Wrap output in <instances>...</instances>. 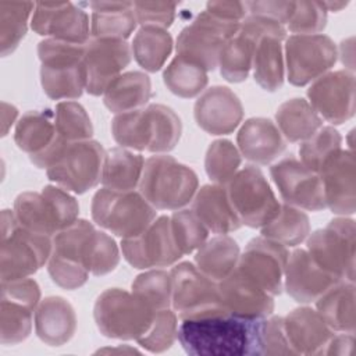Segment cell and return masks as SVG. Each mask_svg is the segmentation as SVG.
<instances>
[{
	"label": "cell",
	"mask_w": 356,
	"mask_h": 356,
	"mask_svg": "<svg viewBox=\"0 0 356 356\" xmlns=\"http://www.w3.org/2000/svg\"><path fill=\"white\" fill-rule=\"evenodd\" d=\"M260 320L241 318L225 312L184 318L177 338L189 355H259Z\"/></svg>",
	"instance_id": "obj_1"
},
{
	"label": "cell",
	"mask_w": 356,
	"mask_h": 356,
	"mask_svg": "<svg viewBox=\"0 0 356 356\" xmlns=\"http://www.w3.org/2000/svg\"><path fill=\"white\" fill-rule=\"evenodd\" d=\"M111 134L121 147L161 154L178 145L182 122L171 107L153 103L115 114L111 121Z\"/></svg>",
	"instance_id": "obj_2"
},
{
	"label": "cell",
	"mask_w": 356,
	"mask_h": 356,
	"mask_svg": "<svg viewBox=\"0 0 356 356\" xmlns=\"http://www.w3.org/2000/svg\"><path fill=\"white\" fill-rule=\"evenodd\" d=\"M139 192L156 210H179L192 202L199 189L196 172L168 154L145 160Z\"/></svg>",
	"instance_id": "obj_3"
},
{
	"label": "cell",
	"mask_w": 356,
	"mask_h": 356,
	"mask_svg": "<svg viewBox=\"0 0 356 356\" xmlns=\"http://www.w3.org/2000/svg\"><path fill=\"white\" fill-rule=\"evenodd\" d=\"M0 245V278L7 282L28 278L47 264L53 236L21 227L14 211L6 209L1 213Z\"/></svg>",
	"instance_id": "obj_4"
},
{
	"label": "cell",
	"mask_w": 356,
	"mask_h": 356,
	"mask_svg": "<svg viewBox=\"0 0 356 356\" xmlns=\"http://www.w3.org/2000/svg\"><path fill=\"white\" fill-rule=\"evenodd\" d=\"M85 44L44 39L38 44L40 83L54 100H74L86 90Z\"/></svg>",
	"instance_id": "obj_5"
},
{
	"label": "cell",
	"mask_w": 356,
	"mask_h": 356,
	"mask_svg": "<svg viewBox=\"0 0 356 356\" xmlns=\"http://www.w3.org/2000/svg\"><path fill=\"white\" fill-rule=\"evenodd\" d=\"M90 213L99 227L121 239L142 234L157 217L156 209L139 191H115L104 186L93 195Z\"/></svg>",
	"instance_id": "obj_6"
},
{
	"label": "cell",
	"mask_w": 356,
	"mask_h": 356,
	"mask_svg": "<svg viewBox=\"0 0 356 356\" xmlns=\"http://www.w3.org/2000/svg\"><path fill=\"white\" fill-rule=\"evenodd\" d=\"M95 232L92 222L78 218L53 236L47 271L63 289H78L88 281Z\"/></svg>",
	"instance_id": "obj_7"
},
{
	"label": "cell",
	"mask_w": 356,
	"mask_h": 356,
	"mask_svg": "<svg viewBox=\"0 0 356 356\" xmlns=\"http://www.w3.org/2000/svg\"><path fill=\"white\" fill-rule=\"evenodd\" d=\"M154 310L132 292L121 288L103 291L93 306V318L99 331L113 339H138L149 328Z\"/></svg>",
	"instance_id": "obj_8"
},
{
	"label": "cell",
	"mask_w": 356,
	"mask_h": 356,
	"mask_svg": "<svg viewBox=\"0 0 356 356\" xmlns=\"http://www.w3.org/2000/svg\"><path fill=\"white\" fill-rule=\"evenodd\" d=\"M106 152L93 139L67 142L46 168L47 178L74 193H85L102 182Z\"/></svg>",
	"instance_id": "obj_9"
},
{
	"label": "cell",
	"mask_w": 356,
	"mask_h": 356,
	"mask_svg": "<svg viewBox=\"0 0 356 356\" xmlns=\"http://www.w3.org/2000/svg\"><path fill=\"white\" fill-rule=\"evenodd\" d=\"M355 221L339 216L309 234L306 250L324 271L339 280L355 281Z\"/></svg>",
	"instance_id": "obj_10"
},
{
	"label": "cell",
	"mask_w": 356,
	"mask_h": 356,
	"mask_svg": "<svg viewBox=\"0 0 356 356\" xmlns=\"http://www.w3.org/2000/svg\"><path fill=\"white\" fill-rule=\"evenodd\" d=\"M225 186L242 225L261 228L273 221L281 209L267 178L254 165L238 170Z\"/></svg>",
	"instance_id": "obj_11"
},
{
	"label": "cell",
	"mask_w": 356,
	"mask_h": 356,
	"mask_svg": "<svg viewBox=\"0 0 356 356\" xmlns=\"http://www.w3.org/2000/svg\"><path fill=\"white\" fill-rule=\"evenodd\" d=\"M14 216L18 224L32 232L54 236L67 228L74 217L71 197L56 185L42 192H22L15 197Z\"/></svg>",
	"instance_id": "obj_12"
},
{
	"label": "cell",
	"mask_w": 356,
	"mask_h": 356,
	"mask_svg": "<svg viewBox=\"0 0 356 356\" xmlns=\"http://www.w3.org/2000/svg\"><path fill=\"white\" fill-rule=\"evenodd\" d=\"M241 22L220 19L206 10L196 15L192 24L186 25L177 38V56L213 71L218 67V57L224 43L232 38Z\"/></svg>",
	"instance_id": "obj_13"
},
{
	"label": "cell",
	"mask_w": 356,
	"mask_h": 356,
	"mask_svg": "<svg viewBox=\"0 0 356 356\" xmlns=\"http://www.w3.org/2000/svg\"><path fill=\"white\" fill-rule=\"evenodd\" d=\"M170 274L172 280L171 306L179 320L224 312L220 303L218 282L202 273L195 263H177Z\"/></svg>",
	"instance_id": "obj_14"
},
{
	"label": "cell",
	"mask_w": 356,
	"mask_h": 356,
	"mask_svg": "<svg viewBox=\"0 0 356 356\" xmlns=\"http://www.w3.org/2000/svg\"><path fill=\"white\" fill-rule=\"evenodd\" d=\"M39 302L40 288L35 280L28 277L1 282L0 342L3 345H15L29 337Z\"/></svg>",
	"instance_id": "obj_15"
},
{
	"label": "cell",
	"mask_w": 356,
	"mask_h": 356,
	"mask_svg": "<svg viewBox=\"0 0 356 356\" xmlns=\"http://www.w3.org/2000/svg\"><path fill=\"white\" fill-rule=\"evenodd\" d=\"M337 57V46L327 35H291L285 40L286 78L295 86H305L328 72Z\"/></svg>",
	"instance_id": "obj_16"
},
{
	"label": "cell",
	"mask_w": 356,
	"mask_h": 356,
	"mask_svg": "<svg viewBox=\"0 0 356 356\" xmlns=\"http://www.w3.org/2000/svg\"><path fill=\"white\" fill-rule=\"evenodd\" d=\"M124 259L139 270L175 264L184 254L175 245L168 216L156 217L139 235L121 241Z\"/></svg>",
	"instance_id": "obj_17"
},
{
	"label": "cell",
	"mask_w": 356,
	"mask_h": 356,
	"mask_svg": "<svg viewBox=\"0 0 356 356\" xmlns=\"http://www.w3.org/2000/svg\"><path fill=\"white\" fill-rule=\"evenodd\" d=\"M288 256L286 246L264 236H257L248 242L243 253L239 254L235 268L270 295L277 296L284 289Z\"/></svg>",
	"instance_id": "obj_18"
},
{
	"label": "cell",
	"mask_w": 356,
	"mask_h": 356,
	"mask_svg": "<svg viewBox=\"0 0 356 356\" xmlns=\"http://www.w3.org/2000/svg\"><path fill=\"white\" fill-rule=\"evenodd\" d=\"M270 175L286 204L309 211L325 209L320 175L309 170L293 154H289L270 167Z\"/></svg>",
	"instance_id": "obj_19"
},
{
	"label": "cell",
	"mask_w": 356,
	"mask_h": 356,
	"mask_svg": "<svg viewBox=\"0 0 356 356\" xmlns=\"http://www.w3.org/2000/svg\"><path fill=\"white\" fill-rule=\"evenodd\" d=\"M14 140L38 168H47L67 143L57 134L54 111L49 108L26 111L15 125Z\"/></svg>",
	"instance_id": "obj_20"
},
{
	"label": "cell",
	"mask_w": 356,
	"mask_h": 356,
	"mask_svg": "<svg viewBox=\"0 0 356 356\" xmlns=\"http://www.w3.org/2000/svg\"><path fill=\"white\" fill-rule=\"evenodd\" d=\"M31 28L50 39L86 44L90 40L89 15L71 1H39L31 18Z\"/></svg>",
	"instance_id": "obj_21"
},
{
	"label": "cell",
	"mask_w": 356,
	"mask_h": 356,
	"mask_svg": "<svg viewBox=\"0 0 356 356\" xmlns=\"http://www.w3.org/2000/svg\"><path fill=\"white\" fill-rule=\"evenodd\" d=\"M307 102L320 117L341 125L355 115V75L352 71H328L309 86Z\"/></svg>",
	"instance_id": "obj_22"
},
{
	"label": "cell",
	"mask_w": 356,
	"mask_h": 356,
	"mask_svg": "<svg viewBox=\"0 0 356 356\" xmlns=\"http://www.w3.org/2000/svg\"><path fill=\"white\" fill-rule=\"evenodd\" d=\"M129 61L131 47L125 40L90 38L85 44L83 56L86 92L92 96L103 95Z\"/></svg>",
	"instance_id": "obj_23"
},
{
	"label": "cell",
	"mask_w": 356,
	"mask_h": 356,
	"mask_svg": "<svg viewBox=\"0 0 356 356\" xmlns=\"http://www.w3.org/2000/svg\"><path fill=\"white\" fill-rule=\"evenodd\" d=\"M218 293L224 312L235 317L259 320L273 314V295L236 268L218 282Z\"/></svg>",
	"instance_id": "obj_24"
},
{
	"label": "cell",
	"mask_w": 356,
	"mask_h": 356,
	"mask_svg": "<svg viewBox=\"0 0 356 356\" xmlns=\"http://www.w3.org/2000/svg\"><path fill=\"white\" fill-rule=\"evenodd\" d=\"M196 124L210 135L234 132L243 118L239 97L227 86L216 85L202 92L193 106Z\"/></svg>",
	"instance_id": "obj_25"
},
{
	"label": "cell",
	"mask_w": 356,
	"mask_h": 356,
	"mask_svg": "<svg viewBox=\"0 0 356 356\" xmlns=\"http://www.w3.org/2000/svg\"><path fill=\"white\" fill-rule=\"evenodd\" d=\"M325 207L337 216H352L356 210L355 157L352 150L341 149L321 167Z\"/></svg>",
	"instance_id": "obj_26"
},
{
	"label": "cell",
	"mask_w": 356,
	"mask_h": 356,
	"mask_svg": "<svg viewBox=\"0 0 356 356\" xmlns=\"http://www.w3.org/2000/svg\"><path fill=\"white\" fill-rule=\"evenodd\" d=\"M339 278L324 271L306 249H295L289 256L284 273V289L298 303L316 302Z\"/></svg>",
	"instance_id": "obj_27"
},
{
	"label": "cell",
	"mask_w": 356,
	"mask_h": 356,
	"mask_svg": "<svg viewBox=\"0 0 356 356\" xmlns=\"http://www.w3.org/2000/svg\"><path fill=\"white\" fill-rule=\"evenodd\" d=\"M284 328L293 355H324L334 331L317 310L303 306L284 317Z\"/></svg>",
	"instance_id": "obj_28"
},
{
	"label": "cell",
	"mask_w": 356,
	"mask_h": 356,
	"mask_svg": "<svg viewBox=\"0 0 356 356\" xmlns=\"http://www.w3.org/2000/svg\"><path fill=\"white\" fill-rule=\"evenodd\" d=\"M236 145L241 156L261 165L278 159L286 147L278 127L263 117H253L242 124L236 134Z\"/></svg>",
	"instance_id": "obj_29"
},
{
	"label": "cell",
	"mask_w": 356,
	"mask_h": 356,
	"mask_svg": "<svg viewBox=\"0 0 356 356\" xmlns=\"http://www.w3.org/2000/svg\"><path fill=\"white\" fill-rule=\"evenodd\" d=\"M192 210L213 234H229L242 227L231 204L225 185H203L192 199Z\"/></svg>",
	"instance_id": "obj_30"
},
{
	"label": "cell",
	"mask_w": 356,
	"mask_h": 356,
	"mask_svg": "<svg viewBox=\"0 0 356 356\" xmlns=\"http://www.w3.org/2000/svg\"><path fill=\"white\" fill-rule=\"evenodd\" d=\"M76 314L72 305L63 296H47L35 312L38 338L49 346H63L75 334Z\"/></svg>",
	"instance_id": "obj_31"
},
{
	"label": "cell",
	"mask_w": 356,
	"mask_h": 356,
	"mask_svg": "<svg viewBox=\"0 0 356 356\" xmlns=\"http://www.w3.org/2000/svg\"><path fill=\"white\" fill-rule=\"evenodd\" d=\"M90 35L96 39L125 40L136 28L134 1H92Z\"/></svg>",
	"instance_id": "obj_32"
},
{
	"label": "cell",
	"mask_w": 356,
	"mask_h": 356,
	"mask_svg": "<svg viewBox=\"0 0 356 356\" xmlns=\"http://www.w3.org/2000/svg\"><path fill=\"white\" fill-rule=\"evenodd\" d=\"M246 35V33H245ZM249 36V35H248ZM254 49L252 70L254 81L267 92L281 89L284 83V54L281 42L285 36L275 33H263L254 36Z\"/></svg>",
	"instance_id": "obj_33"
},
{
	"label": "cell",
	"mask_w": 356,
	"mask_h": 356,
	"mask_svg": "<svg viewBox=\"0 0 356 356\" xmlns=\"http://www.w3.org/2000/svg\"><path fill=\"white\" fill-rule=\"evenodd\" d=\"M316 310L332 331L355 334V281L335 282L316 300Z\"/></svg>",
	"instance_id": "obj_34"
},
{
	"label": "cell",
	"mask_w": 356,
	"mask_h": 356,
	"mask_svg": "<svg viewBox=\"0 0 356 356\" xmlns=\"http://www.w3.org/2000/svg\"><path fill=\"white\" fill-rule=\"evenodd\" d=\"M152 97V82L142 71L118 75L103 93L104 106L114 114L142 108Z\"/></svg>",
	"instance_id": "obj_35"
},
{
	"label": "cell",
	"mask_w": 356,
	"mask_h": 356,
	"mask_svg": "<svg viewBox=\"0 0 356 356\" xmlns=\"http://www.w3.org/2000/svg\"><path fill=\"white\" fill-rule=\"evenodd\" d=\"M239 254L236 241L227 234H220L207 239L196 250L195 264L207 277L220 282L235 270Z\"/></svg>",
	"instance_id": "obj_36"
},
{
	"label": "cell",
	"mask_w": 356,
	"mask_h": 356,
	"mask_svg": "<svg viewBox=\"0 0 356 356\" xmlns=\"http://www.w3.org/2000/svg\"><path fill=\"white\" fill-rule=\"evenodd\" d=\"M275 121L284 139L295 143L310 138L323 127V118L302 97H293L284 102L275 113Z\"/></svg>",
	"instance_id": "obj_37"
},
{
	"label": "cell",
	"mask_w": 356,
	"mask_h": 356,
	"mask_svg": "<svg viewBox=\"0 0 356 356\" xmlns=\"http://www.w3.org/2000/svg\"><path fill=\"white\" fill-rule=\"evenodd\" d=\"M145 159L125 147H113L106 152L102 171L104 188L115 191H134L140 181Z\"/></svg>",
	"instance_id": "obj_38"
},
{
	"label": "cell",
	"mask_w": 356,
	"mask_h": 356,
	"mask_svg": "<svg viewBox=\"0 0 356 356\" xmlns=\"http://www.w3.org/2000/svg\"><path fill=\"white\" fill-rule=\"evenodd\" d=\"M131 51L145 71L157 72L172 51V36L160 26H140L132 39Z\"/></svg>",
	"instance_id": "obj_39"
},
{
	"label": "cell",
	"mask_w": 356,
	"mask_h": 356,
	"mask_svg": "<svg viewBox=\"0 0 356 356\" xmlns=\"http://www.w3.org/2000/svg\"><path fill=\"white\" fill-rule=\"evenodd\" d=\"M310 234L309 216L291 204H281V209L275 218L267 225L261 227V236L278 242L284 246H298Z\"/></svg>",
	"instance_id": "obj_40"
},
{
	"label": "cell",
	"mask_w": 356,
	"mask_h": 356,
	"mask_svg": "<svg viewBox=\"0 0 356 356\" xmlns=\"http://www.w3.org/2000/svg\"><path fill=\"white\" fill-rule=\"evenodd\" d=\"M253 49L254 39L238 29V32L224 43L220 51L218 67L221 76L234 83L245 81L252 70Z\"/></svg>",
	"instance_id": "obj_41"
},
{
	"label": "cell",
	"mask_w": 356,
	"mask_h": 356,
	"mask_svg": "<svg viewBox=\"0 0 356 356\" xmlns=\"http://www.w3.org/2000/svg\"><path fill=\"white\" fill-rule=\"evenodd\" d=\"M35 4L32 1H0V47L3 57L11 54L24 39Z\"/></svg>",
	"instance_id": "obj_42"
},
{
	"label": "cell",
	"mask_w": 356,
	"mask_h": 356,
	"mask_svg": "<svg viewBox=\"0 0 356 356\" xmlns=\"http://www.w3.org/2000/svg\"><path fill=\"white\" fill-rule=\"evenodd\" d=\"M163 81L174 95L184 99H191L204 90L209 78L207 71H204L202 67L175 56L165 67Z\"/></svg>",
	"instance_id": "obj_43"
},
{
	"label": "cell",
	"mask_w": 356,
	"mask_h": 356,
	"mask_svg": "<svg viewBox=\"0 0 356 356\" xmlns=\"http://www.w3.org/2000/svg\"><path fill=\"white\" fill-rule=\"evenodd\" d=\"M132 293L152 310L168 309L172 298L171 274L164 270H147L132 282Z\"/></svg>",
	"instance_id": "obj_44"
},
{
	"label": "cell",
	"mask_w": 356,
	"mask_h": 356,
	"mask_svg": "<svg viewBox=\"0 0 356 356\" xmlns=\"http://www.w3.org/2000/svg\"><path fill=\"white\" fill-rule=\"evenodd\" d=\"M242 156L238 147L228 139H217L210 143L204 157L207 177L220 185H227L238 172Z\"/></svg>",
	"instance_id": "obj_45"
},
{
	"label": "cell",
	"mask_w": 356,
	"mask_h": 356,
	"mask_svg": "<svg viewBox=\"0 0 356 356\" xmlns=\"http://www.w3.org/2000/svg\"><path fill=\"white\" fill-rule=\"evenodd\" d=\"M342 136L334 127H321L299 147L300 161L312 171L320 172L324 163L342 147Z\"/></svg>",
	"instance_id": "obj_46"
},
{
	"label": "cell",
	"mask_w": 356,
	"mask_h": 356,
	"mask_svg": "<svg viewBox=\"0 0 356 356\" xmlns=\"http://www.w3.org/2000/svg\"><path fill=\"white\" fill-rule=\"evenodd\" d=\"M57 134L67 142L92 139L93 125L86 110L78 102H58L54 108Z\"/></svg>",
	"instance_id": "obj_47"
},
{
	"label": "cell",
	"mask_w": 356,
	"mask_h": 356,
	"mask_svg": "<svg viewBox=\"0 0 356 356\" xmlns=\"http://www.w3.org/2000/svg\"><path fill=\"white\" fill-rule=\"evenodd\" d=\"M171 232L182 254L196 252L209 238V229L192 209H179L172 213Z\"/></svg>",
	"instance_id": "obj_48"
},
{
	"label": "cell",
	"mask_w": 356,
	"mask_h": 356,
	"mask_svg": "<svg viewBox=\"0 0 356 356\" xmlns=\"http://www.w3.org/2000/svg\"><path fill=\"white\" fill-rule=\"evenodd\" d=\"M178 337V316L174 310H156L146 332L136 342L152 353H161L170 349Z\"/></svg>",
	"instance_id": "obj_49"
},
{
	"label": "cell",
	"mask_w": 356,
	"mask_h": 356,
	"mask_svg": "<svg viewBox=\"0 0 356 356\" xmlns=\"http://www.w3.org/2000/svg\"><path fill=\"white\" fill-rule=\"evenodd\" d=\"M286 25L293 35L320 33L327 25V10L323 1H295L293 13Z\"/></svg>",
	"instance_id": "obj_50"
},
{
	"label": "cell",
	"mask_w": 356,
	"mask_h": 356,
	"mask_svg": "<svg viewBox=\"0 0 356 356\" xmlns=\"http://www.w3.org/2000/svg\"><path fill=\"white\" fill-rule=\"evenodd\" d=\"M259 355H293L284 328V317L268 316L259 324Z\"/></svg>",
	"instance_id": "obj_51"
},
{
	"label": "cell",
	"mask_w": 356,
	"mask_h": 356,
	"mask_svg": "<svg viewBox=\"0 0 356 356\" xmlns=\"http://www.w3.org/2000/svg\"><path fill=\"white\" fill-rule=\"evenodd\" d=\"M120 261V249L111 235L104 231L96 229L90 261H89V271L93 275H104L111 273Z\"/></svg>",
	"instance_id": "obj_52"
},
{
	"label": "cell",
	"mask_w": 356,
	"mask_h": 356,
	"mask_svg": "<svg viewBox=\"0 0 356 356\" xmlns=\"http://www.w3.org/2000/svg\"><path fill=\"white\" fill-rule=\"evenodd\" d=\"M177 6L171 1H134L136 21L140 26L153 25L164 29L172 25Z\"/></svg>",
	"instance_id": "obj_53"
},
{
	"label": "cell",
	"mask_w": 356,
	"mask_h": 356,
	"mask_svg": "<svg viewBox=\"0 0 356 356\" xmlns=\"http://www.w3.org/2000/svg\"><path fill=\"white\" fill-rule=\"evenodd\" d=\"M246 8L250 15L270 18L285 25L293 13L295 1H246Z\"/></svg>",
	"instance_id": "obj_54"
},
{
	"label": "cell",
	"mask_w": 356,
	"mask_h": 356,
	"mask_svg": "<svg viewBox=\"0 0 356 356\" xmlns=\"http://www.w3.org/2000/svg\"><path fill=\"white\" fill-rule=\"evenodd\" d=\"M206 11L220 19L229 22H242L246 17V3L242 1H209Z\"/></svg>",
	"instance_id": "obj_55"
},
{
	"label": "cell",
	"mask_w": 356,
	"mask_h": 356,
	"mask_svg": "<svg viewBox=\"0 0 356 356\" xmlns=\"http://www.w3.org/2000/svg\"><path fill=\"white\" fill-rule=\"evenodd\" d=\"M355 345L353 332H343L341 335H335L330 339L324 355H350Z\"/></svg>",
	"instance_id": "obj_56"
},
{
	"label": "cell",
	"mask_w": 356,
	"mask_h": 356,
	"mask_svg": "<svg viewBox=\"0 0 356 356\" xmlns=\"http://www.w3.org/2000/svg\"><path fill=\"white\" fill-rule=\"evenodd\" d=\"M18 115V110L15 106L8 104L6 102L1 103V135L6 136L10 127L14 124L15 118Z\"/></svg>",
	"instance_id": "obj_57"
},
{
	"label": "cell",
	"mask_w": 356,
	"mask_h": 356,
	"mask_svg": "<svg viewBox=\"0 0 356 356\" xmlns=\"http://www.w3.org/2000/svg\"><path fill=\"white\" fill-rule=\"evenodd\" d=\"M327 11H339L345 8L349 3L348 1H323Z\"/></svg>",
	"instance_id": "obj_58"
}]
</instances>
